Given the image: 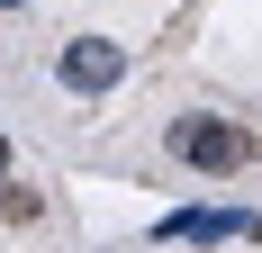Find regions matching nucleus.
I'll use <instances>...</instances> for the list:
<instances>
[{
	"mask_svg": "<svg viewBox=\"0 0 262 253\" xmlns=\"http://www.w3.org/2000/svg\"><path fill=\"white\" fill-rule=\"evenodd\" d=\"M172 163H190V172H253L262 163V145H253V126H235V118H172Z\"/></svg>",
	"mask_w": 262,
	"mask_h": 253,
	"instance_id": "f257e3e1",
	"label": "nucleus"
},
{
	"mask_svg": "<svg viewBox=\"0 0 262 253\" xmlns=\"http://www.w3.org/2000/svg\"><path fill=\"white\" fill-rule=\"evenodd\" d=\"M54 81L63 91H118L127 81V46L118 36H73V46L54 54Z\"/></svg>",
	"mask_w": 262,
	"mask_h": 253,
	"instance_id": "f03ea898",
	"label": "nucleus"
},
{
	"mask_svg": "<svg viewBox=\"0 0 262 253\" xmlns=\"http://www.w3.org/2000/svg\"><path fill=\"white\" fill-rule=\"evenodd\" d=\"M226 235H253V217L244 208H181L154 226V244H226Z\"/></svg>",
	"mask_w": 262,
	"mask_h": 253,
	"instance_id": "7ed1b4c3",
	"label": "nucleus"
},
{
	"mask_svg": "<svg viewBox=\"0 0 262 253\" xmlns=\"http://www.w3.org/2000/svg\"><path fill=\"white\" fill-rule=\"evenodd\" d=\"M0 172H9V136H0Z\"/></svg>",
	"mask_w": 262,
	"mask_h": 253,
	"instance_id": "20e7f679",
	"label": "nucleus"
},
{
	"mask_svg": "<svg viewBox=\"0 0 262 253\" xmlns=\"http://www.w3.org/2000/svg\"><path fill=\"white\" fill-rule=\"evenodd\" d=\"M0 9H27V0H0Z\"/></svg>",
	"mask_w": 262,
	"mask_h": 253,
	"instance_id": "39448f33",
	"label": "nucleus"
}]
</instances>
